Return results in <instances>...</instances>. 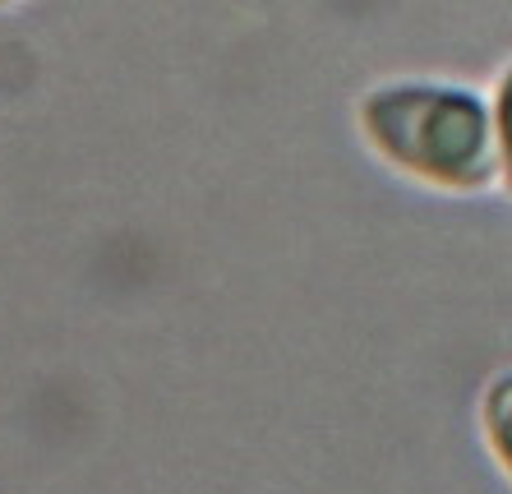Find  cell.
Listing matches in <instances>:
<instances>
[{"instance_id":"1","label":"cell","mask_w":512,"mask_h":494,"mask_svg":"<svg viewBox=\"0 0 512 494\" xmlns=\"http://www.w3.org/2000/svg\"><path fill=\"white\" fill-rule=\"evenodd\" d=\"M503 134H508V148H512V79L503 88Z\"/></svg>"}]
</instances>
